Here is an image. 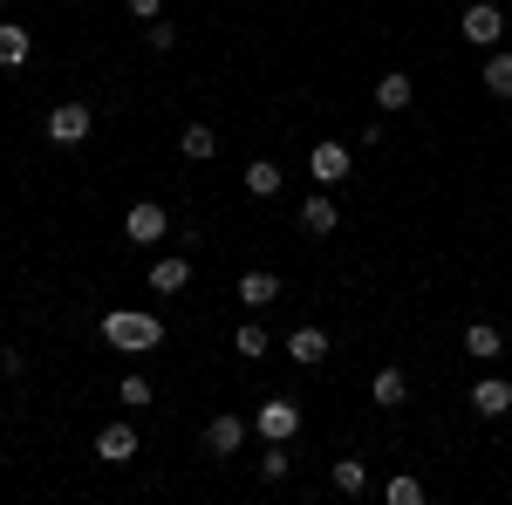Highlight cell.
<instances>
[{"label":"cell","instance_id":"19","mask_svg":"<svg viewBox=\"0 0 512 505\" xmlns=\"http://www.w3.org/2000/svg\"><path fill=\"white\" fill-rule=\"evenodd\" d=\"M178 144H185V157H192V164H205V157L219 151V137H212L205 123H185V137H178Z\"/></svg>","mask_w":512,"mask_h":505},{"label":"cell","instance_id":"27","mask_svg":"<svg viewBox=\"0 0 512 505\" xmlns=\"http://www.w3.org/2000/svg\"><path fill=\"white\" fill-rule=\"evenodd\" d=\"M123 7H130L137 21H158V7H164V0H123Z\"/></svg>","mask_w":512,"mask_h":505},{"label":"cell","instance_id":"26","mask_svg":"<svg viewBox=\"0 0 512 505\" xmlns=\"http://www.w3.org/2000/svg\"><path fill=\"white\" fill-rule=\"evenodd\" d=\"M123 403H130V410H144V403H151V383H144V376H123V389H117Z\"/></svg>","mask_w":512,"mask_h":505},{"label":"cell","instance_id":"24","mask_svg":"<svg viewBox=\"0 0 512 505\" xmlns=\"http://www.w3.org/2000/svg\"><path fill=\"white\" fill-rule=\"evenodd\" d=\"M287 465H294V451H287V444H267V458H260V478H287Z\"/></svg>","mask_w":512,"mask_h":505},{"label":"cell","instance_id":"10","mask_svg":"<svg viewBox=\"0 0 512 505\" xmlns=\"http://www.w3.org/2000/svg\"><path fill=\"white\" fill-rule=\"evenodd\" d=\"M335 226H342V212H335V198H308V205H301V233H308V239H328Z\"/></svg>","mask_w":512,"mask_h":505},{"label":"cell","instance_id":"4","mask_svg":"<svg viewBox=\"0 0 512 505\" xmlns=\"http://www.w3.org/2000/svg\"><path fill=\"white\" fill-rule=\"evenodd\" d=\"M89 130H96L89 103H62V110H48V144H89Z\"/></svg>","mask_w":512,"mask_h":505},{"label":"cell","instance_id":"17","mask_svg":"<svg viewBox=\"0 0 512 505\" xmlns=\"http://www.w3.org/2000/svg\"><path fill=\"white\" fill-rule=\"evenodd\" d=\"M246 192H253V198H274L280 192V164H274V157H253V164H246Z\"/></svg>","mask_w":512,"mask_h":505},{"label":"cell","instance_id":"6","mask_svg":"<svg viewBox=\"0 0 512 505\" xmlns=\"http://www.w3.org/2000/svg\"><path fill=\"white\" fill-rule=\"evenodd\" d=\"M308 171H315L321 185H342V178H349V144H335V137H321L315 151H308Z\"/></svg>","mask_w":512,"mask_h":505},{"label":"cell","instance_id":"21","mask_svg":"<svg viewBox=\"0 0 512 505\" xmlns=\"http://www.w3.org/2000/svg\"><path fill=\"white\" fill-rule=\"evenodd\" d=\"M383 499H390V505H424V485H417L410 471H396L390 485H383Z\"/></svg>","mask_w":512,"mask_h":505},{"label":"cell","instance_id":"2","mask_svg":"<svg viewBox=\"0 0 512 505\" xmlns=\"http://www.w3.org/2000/svg\"><path fill=\"white\" fill-rule=\"evenodd\" d=\"M253 430H260L267 444H294V430H301V403H294V396H267L260 417H253Z\"/></svg>","mask_w":512,"mask_h":505},{"label":"cell","instance_id":"14","mask_svg":"<svg viewBox=\"0 0 512 505\" xmlns=\"http://www.w3.org/2000/svg\"><path fill=\"white\" fill-rule=\"evenodd\" d=\"M239 301H246V308H267V301H280V280H274L267 267L239 273Z\"/></svg>","mask_w":512,"mask_h":505},{"label":"cell","instance_id":"23","mask_svg":"<svg viewBox=\"0 0 512 505\" xmlns=\"http://www.w3.org/2000/svg\"><path fill=\"white\" fill-rule=\"evenodd\" d=\"M233 349L246 355V362H253V355H267V328H253V321H246V328L233 335Z\"/></svg>","mask_w":512,"mask_h":505},{"label":"cell","instance_id":"9","mask_svg":"<svg viewBox=\"0 0 512 505\" xmlns=\"http://www.w3.org/2000/svg\"><path fill=\"white\" fill-rule=\"evenodd\" d=\"M472 410H478V417H506V410H512V383H499V376L472 383Z\"/></svg>","mask_w":512,"mask_h":505},{"label":"cell","instance_id":"3","mask_svg":"<svg viewBox=\"0 0 512 505\" xmlns=\"http://www.w3.org/2000/svg\"><path fill=\"white\" fill-rule=\"evenodd\" d=\"M164 233H171V219H164V205H151V198L123 212V239H130V246H158Z\"/></svg>","mask_w":512,"mask_h":505},{"label":"cell","instance_id":"25","mask_svg":"<svg viewBox=\"0 0 512 505\" xmlns=\"http://www.w3.org/2000/svg\"><path fill=\"white\" fill-rule=\"evenodd\" d=\"M144 41H151V48H178V28H171V21H144Z\"/></svg>","mask_w":512,"mask_h":505},{"label":"cell","instance_id":"12","mask_svg":"<svg viewBox=\"0 0 512 505\" xmlns=\"http://www.w3.org/2000/svg\"><path fill=\"white\" fill-rule=\"evenodd\" d=\"M465 355H478V362H499V355H506V335H499L492 321H472V328H465Z\"/></svg>","mask_w":512,"mask_h":505},{"label":"cell","instance_id":"20","mask_svg":"<svg viewBox=\"0 0 512 505\" xmlns=\"http://www.w3.org/2000/svg\"><path fill=\"white\" fill-rule=\"evenodd\" d=\"M485 89H492L499 103H512V55H492V62H485Z\"/></svg>","mask_w":512,"mask_h":505},{"label":"cell","instance_id":"5","mask_svg":"<svg viewBox=\"0 0 512 505\" xmlns=\"http://www.w3.org/2000/svg\"><path fill=\"white\" fill-rule=\"evenodd\" d=\"M499 35H506V14H499L492 0H472V7H465V41H478V48H492Z\"/></svg>","mask_w":512,"mask_h":505},{"label":"cell","instance_id":"1","mask_svg":"<svg viewBox=\"0 0 512 505\" xmlns=\"http://www.w3.org/2000/svg\"><path fill=\"white\" fill-rule=\"evenodd\" d=\"M103 342L123 349V355H151L164 342V321L144 314V308H117V314H103Z\"/></svg>","mask_w":512,"mask_h":505},{"label":"cell","instance_id":"8","mask_svg":"<svg viewBox=\"0 0 512 505\" xmlns=\"http://www.w3.org/2000/svg\"><path fill=\"white\" fill-rule=\"evenodd\" d=\"M239 444H246V417H212V424H205V451H212V458H233Z\"/></svg>","mask_w":512,"mask_h":505},{"label":"cell","instance_id":"16","mask_svg":"<svg viewBox=\"0 0 512 505\" xmlns=\"http://www.w3.org/2000/svg\"><path fill=\"white\" fill-rule=\"evenodd\" d=\"M369 396H376L383 410H403V396H410V383H403V369H376V383H369Z\"/></svg>","mask_w":512,"mask_h":505},{"label":"cell","instance_id":"22","mask_svg":"<svg viewBox=\"0 0 512 505\" xmlns=\"http://www.w3.org/2000/svg\"><path fill=\"white\" fill-rule=\"evenodd\" d=\"M328 478H335L342 492H362V485H369V471H362V458H335V471H328Z\"/></svg>","mask_w":512,"mask_h":505},{"label":"cell","instance_id":"18","mask_svg":"<svg viewBox=\"0 0 512 505\" xmlns=\"http://www.w3.org/2000/svg\"><path fill=\"white\" fill-rule=\"evenodd\" d=\"M410 96H417L410 76H376V103H383V110H410Z\"/></svg>","mask_w":512,"mask_h":505},{"label":"cell","instance_id":"15","mask_svg":"<svg viewBox=\"0 0 512 505\" xmlns=\"http://www.w3.org/2000/svg\"><path fill=\"white\" fill-rule=\"evenodd\" d=\"M151 287H158V294H185V287H192V260H158V267H151Z\"/></svg>","mask_w":512,"mask_h":505},{"label":"cell","instance_id":"7","mask_svg":"<svg viewBox=\"0 0 512 505\" xmlns=\"http://www.w3.org/2000/svg\"><path fill=\"white\" fill-rule=\"evenodd\" d=\"M96 458H103V465H130V458H137V430H130V424H103Z\"/></svg>","mask_w":512,"mask_h":505},{"label":"cell","instance_id":"11","mask_svg":"<svg viewBox=\"0 0 512 505\" xmlns=\"http://www.w3.org/2000/svg\"><path fill=\"white\" fill-rule=\"evenodd\" d=\"M287 355H294L301 369H315V362H328V335H321V328H294V335H287Z\"/></svg>","mask_w":512,"mask_h":505},{"label":"cell","instance_id":"13","mask_svg":"<svg viewBox=\"0 0 512 505\" xmlns=\"http://www.w3.org/2000/svg\"><path fill=\"white\" fill-rule=\"evenodd\" d=\"M35 55V41H28V28L21 21H0V69H21Z\"/></svg>","mask_w":512,"mask_h":505}]
</instances>
